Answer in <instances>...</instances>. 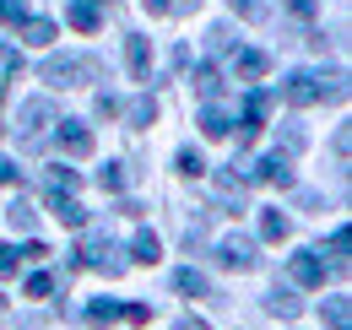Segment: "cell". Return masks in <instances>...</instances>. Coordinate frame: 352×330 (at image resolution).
Segmentation results:
<instances>
[{
    "mask_svg": "<svg viewBox=\"0 0 352 330\" xmlns=\"http://www.w3.org/2000/svg\"><path fill=\"white\" fill-rule=\"evenodd\" d=\"M325 98H347V76L342 71H287V82H282V103H293V109H314V103H325Z\"/></svg>",
    "mask_w": 352,
    "mask_h": 330,
    "instance_id": "cell-1",
    "label": "cell"
},
{
    "mask_svg": "<svg viewBox=\"0 0 352 330\" xmlns=\"http://www.w3.org/2000/svg\"><path fill=\"white\" fill-rule=\"evenodd\" d=\"M38 76L49 87H87L103 76V65L92 60V54H49L44 65H38Z\"/></svg>",
    "mask_w": 352,
    "mask_h": 330,
    "instance_id": "cell-2",
    "label": "cell"
},
{
    "mask_svg": "<svg viewBox=\"0 0 352 330\" xmlns=\"http://www.w3.org/2000/svg\"><path fill=\"white\" fill-rule=\"evenodd\" d=\"M76 260H82L87 271H109V276H120V271H125L120 244H114V239H103V233H87V239H82V249H76Z\"/></svg>",
    "mask_w": 352,
    "mask_h": 330,
    "instance_id": "cell-3",
    "label": "cell"
},
{
    "mask_svg": "<svg viewBox=\"0 0 352 330\" xmlns=\"http://www.w3.org/2000/svg\"><path fill=\"white\" fill-rule=\"evenodd\" d=\"M49 124H60V114H54V103H49V98L22 103V120H16V130H22V146H44Z\"/></svg>",
    "mask_w": 352,
    "mask_h": 330,
    "instance_id": "cell-4",
    "label": "cell"
},
{
    "mask_svg": "<svg viewBox=\"0 0 352 330\" xmlns=\"http://www.w3.org/2000/svg\"><path fill=\"white\" fill-rule=\"evenodd\" d=\"M255 239H244V233H228L217 244V265H228V271H255Z\"/></svg>",
    "mask_w": 352,
    "mask_h": 330,
    "instance_id": "cell-5",
    "label": "cell"
},
{
    "mask_svg": "<svg viewBox=\"0 0 352 330\" xmlns=\"http://www.w3.org/2000/svg\"><path fill=\"white\" fill-rule=\"evenodd\" d=\"M265 109H271V92H250V98H244V120H239V152H244V146H255V135H261V124H265Z\"/></svg>",
    "mask_w": 352,
    "mask_h": 330,
    "instance_id": "cell-6",
    "label": "cell"
},
{
    "mask_svg": "<svg viewBox=\"0 0 352 330\" xmlns=\"http://www.w3.org/2000/svg\"><path fill=\"white\" fill-rule=\"evenodd\" d=\"M287 276H293L298 287H320V282H325V254H320V249H298V254L287 260Z\"/></svg>",
    "mask_w": 352,
    "mask_h": 330,
    "instance_id": "cell-7",
    "label": "cell"
},
{
    "mask_svg": "<svg viewBox=\"0 0 352 330\" xmlns=\"http://www.w3.org/2000/svg\"><path fill=\"white\" fill-rule=\"evenodd\" d=\"M54 141L65 146V157H87V152H92V130H87L82 120H60Z\"/></svg>",
    "mask_w": 352,
    "mask_h": 330,
    "instance_id": "cell-8",
    "label": "cell"
},
{
    "mask_svg": "<svg viewBox=\"0 0 352 330\" xmlns=\"http://www.w3.org/2000/svg\"><path fill=\"white\" fill-rule=\"evenodd\" d=\"M103 6H109V0H71V6H65V22H71L76 33H98Z\"/></svg>",
    "mask_w": 352,
    "mask_h": 330,
    "instance_id": "cell-9",
    "label": "cell"
},
{
    "mask_svg": "<svg viewBox=\"0 0 352 330\" xmlns=\"http://www.w3.org/2000/svg\"><path fill=\"white\" fill-rule=\"evenodd\" d=\"M212 190H217V201L228 211H244V179L233 173V168H222V173H212Z\"/></svg>",
    "mask_w": 352,
    "mask_h": 330,
    "instance_id": "cell-10",
    "label": "cell"
},
{
    "mask_svg": "<svg viewBox=\"0 0 352 330\" xmlns=\"http://www.w3.org/2000/svg\"><path fill=\"white\" fill-rule=\"evenodd\" d=\"M265 71H271V54H261V49H239L233 54V76L239 82H261Z\"/></svg>",
    "mask_w": 352,
    "mask_h": 330,
    "instance_id": "cell-11",
    "label": "cell"
},
{
    "mask_svg": "<svg viewBox=\"0 0 352 330\" xmlns=\"http://www.w3.org/2000/svg\"><path fill=\"white\" fill-rule=\"evenodd\" d=\"M125 65L135 82H152V43L146 38H125Z\"/></svg>",
    "mask_w": 352,
    "mask_h": 330,
    "instance_id": "cell-12",
    "label": "cell"
},
{
    "mask_svg": "<svg viewBox=\"0 0 352 330\" xmlns=\"http://www.w3.org/2000/svg\"><path fill=\"white\" fill-rule=\"evenodd\" d=\"M82 320H87L92 330H103V325H114V320H125V303H114V298H92L87 309H82Z\"/></svg>",
    "mask_w": 352,
    "mask_h": 330,
    "instance_id": "cell-13",
    "label": "cell"
},
{
    "mask_svg": "<svg viewBox=\"0 0 352 330\" xmlns=\"http://www.w3.org/2000/svg\"><path fill=\"white\" fill-rule=\"evenodd\" d=\"M347 249H352L347 228H336V233H331V244L320 249V254H331V271H336V276H347V271H352V254H347Z\"/></svg>",
    "mask_w": 352,
    "mask_h": 330,
    "instance_id": "cell-14",
    "label": "cell"
},
{
    "mask_svg": "<svg viewBox=\"0 0 352 330\" xmlns=\"http://www.w3.org/2000/svg\"><path fill=\"white\" fill-rule=\"evenodd\" d=\"M195 124H201V135H212V141H222V135L233 130V120H228V109H222V103H206Z\"/></svg>",
    "mask_w": 352,
    "mask_h": 330,
    "instance_id": "cell-15",
    "label": "cell"
},
{
    "mask_svg": "<svg viewBox=\"0 0 352 330\" xmlns=\"http://www.w3.org/2000/svg\"><path fill=\"white\" fill-rule=\"evenodd\" d=\"M265 309H271L276 320H298V314H304V298H298V292H287V287H276L271 298H265Z\"/></svg>",
    "mask_w": 352,
    "mask_h": 330,
    "instance_id": "cell-16",
    "label": "cell"
},
{
    "mask_svg": "<svg viewBox=\"0 0 352 330\" xmlns=\"http://www.w3.org/2000/svg\"><path fill=\"white\" fill-rule=\"evenodd\" d=\"M49 211H54L65 228H82V222H87V211H82V201H76V195H49Z\"/></svg>",
    "mask_w": 352,
    "mask_h": 330,
    "instance_id": "cell-17",
    "label": "cell"
},
{
    "mask_svg": "<svg viewBox=\"0 0 352 330\" xmlns=\"http://www.w3.org/2000/svg\"><path fill=\"white\" fill-rule=\"evenodd\" d=\"M131 260H141V265H157V260H163V244H157V233H152V228H141V233H135Z\"/></svg>",
    "mask_w": 352,
    "mask_h": 330,
    "instance_id": "cell-18",
    "label": "cell"
},
{
    "mask_svg": "<svg viewBox=\"0 0 352 330\" xmlns=\"http://www.w3.org/2000/svg\"><path fill=\"white\" fill-rule=\"evenodd\" d=\"M16 38H22V43H54V22H44V16H22V22H16Z\"/></svg>",
    "mask_w": 352,
    "mask_h": 330,
    "instance_id": "cell-19",
    "label": "cell"
},
{
    "mask_svg": "<svg viewBox=\"0 0 352 330\" xmlns=\"http://www.w3.org/2000/svg\"><path fill=\"white\" fill-rule=\"evenodd\" d=\"M174 292H184V298H206V292H212V282H206L195 265H184V271H174Z\"/></svg>",
    "mask_w": 352,
    "mask_h": 330,
    "instance_id": "cell-20",
    "label": "cell"
},
{
    "mask_svg": "<svg viewBox=\"0 0 352 330\" xmlns=\"http://www.w3.org/2000/svg\"><path fill=\"white\" fill-rule=\"evenodd\" d=\"M190 82H195V92H201V98H206V103H217V92H222V82H217V65H212V60H201V65H195V76H190Z\"/></svg>",
    "mask_w": 352,
    "mask_h": 330,
    "instance_id": "cell-21",
    "label": "cell"
},
{
    "mask_svg": "<svg viewBox=\"0 0 352 330\" xmlns=\"http://www.w3.org/2000/svg\"><path fill=\"white\" fill-rule=\"evenodd\" d=\"M120 114H125V120L141 130V124H152V120H157V98H152V92H141V98H135V103H125Z\"/></svg>",
    "mask_w": 352,
    "mask_h": 330,
    "instance_id": "cell-22",
    "label": "cell"
},
{
    "mask_svg": "<svg viewBox=\"0 0 352 330\" xmlns=\"http://www.w3.org/2000/svg\"><path fill=\"white\" fill-rule=\"evenodd\" d=\"M320 314H325V325H331V330H352V303H347V298H325Z\"/></svg>",
    "mask_w": 352,
    "mask_h": 330,
    "instance_id": "cell-23",
    "label": "cell"
},
{
    "mask_svg": "<svg viewBox=\"0 0 352 330\" xmlns=\"http://www.w3.org/2000/svg\"><path fill=\"white\" fill-rule=\"evenodd\" d=\"M76 184H82L76 168H49V195H76Z\"/></svg>",
    "mask_w": 352,
    "mask_h": 330,
    "instance_id": "cell-24",
    "label": "cell"
},
{
    "mask_svg": "<svg viewBox=\"0 0 352 330\" xmlns=\"http://www.w3.org/2000/svg\"><path fill=\"white\" fill-rule=\"evenodd\" d=\"M287 233H293V222H287L282 211H261V239L276 244V239H287Z\"/></svg>",
    "mask_w": 352,
    "mask_h": 330,
    "instance_id": "cell-25",
    "label": "cell"
},
{
    "mask_svg": "<svg viewBox=\"0 0 352 330\" xmlns=\"http://www.w3.org/2000/svg\"><path fill=\"white\" fill-rule=\"evenodd\" d=\"M98 190H103V195H120V190H125V168L103 163V168H98Z\"/></svg>",
    "mask_w": 352,
    "mask_h": 330,
    "instance_id": "cell-26",
    "label": "cell"
},
{
    "mask_svg": "<svg viewBox=\"0 0 352 330\" xmlns=\"http://www.w3.org/2000/svg\"><path fill=\"white\" fill-rule=\"evenodd\" d=\"M174 168H179V173H184V179H201V173H206V157H201L195 146H184V152H179V157H174Z\"/></svg>",
    "mask_w": 352,
    "mask_h": 330,
    "instance_id": "cell-27",
    "label": "cell"
},
{
    "mask_svg": "<svg viewBox=\"0 0 352 330\" xmlns=\"http://www.w3.org/2000/svg\"><path fill=\"white\" fill-rule=\"evenodd\" d=\"M54 287H60V276H54V271H38V276H28V298H49Z\"/></svg>",
    "mask_w": 352,
    "mask_h": 330,
    "instance_id": "cell-28",
    "label": "cell"
},
{
    "mask_svg": "<svg viewBox=\"0 0 352 330\" xmlns=\"http://www.w3.org/2000/svg\"><path fill=\"white\" fill-rule=\"evenodd\" d=\"M33 217H38V211L28 206V201H16V206H11V228H16V233H28V228H33Z\"/></svg>",
    "mask_w": 352,
    "mask_h": 330,
    "instance_id": "cell-29",
    "label": "cell"
},
{
    "mask_svg": "<svg viewBox=\"0 0 352 330\" xmlns=\"http://www.w3.org/2000/svg\"><path fill=\"white\" fill-rule=\"evenodd\" d=\"M331 152H336V163L347 168V152H352V130H347V124H342V130L331 135Z\"/></svg>",
    "mask_w": 352,
    "mask_h": 330,
    "instance_id": "cell-30",
    "label": "cell"
},
{
    "mask_svg": "<svg viewBox=\"0 0 352 330\" xmlns=\"http://www.w3.org/2000/svg\"><path fill=\"white\" fill-rule=\"evenodd\" d=\"M282 157H298L304 152V130H282V146H276Z\"/></svg>",
    "mask_w": 352,
    "mask_h": 330,
    "instance_id": "cell-31",
    "label": "cell"
},
{
    "mask_svg": "<svg viewBox=\"0 0 352 330\" xmlns=\"http://www.w3.org/2000/svg\"><path fill=\"white\" fill-rule=\"evenodd\" d=\"M228 6H233V11L244 16V22H261V16H265V6H261V0H228Z\"/></svg>",
    "mask_w": 352,
    "mask_h": 330,
    "instance_id": "cell-32",
    "label": "cell"
},
{
    "mask_svg": "<svg viewBox=\"0 0 352 330\" xmlns=\"http://www.w3.org/2000/svg\"><path fill=\"white\" fill-rule=\"evenodd\" d=\"M120 109H125V103H120L114 92H98V114H103V120H120Z\"/></svg>",
    "mask_w": 352,
    "mask_h": 330,
    "instance_id": "cell-33",
    "label": "cell"
},
{
    "mask_svg": "<svg viewBox=\"0 0 352 330\" xmlns=\"http://www.w3.org/2000/svg\"><path fill=\"white\" fill-rule=\"evenodd\" d=\"M11 271H22V254L11 244H0V276H11Z\"/></svg>",
    "mask_w": 352,
    "mask_h": 330,
    "instance_id": "cell-34",
    "label": "cell"
},
{
    "mask_svg": "<svg viewBox=\"0 0 352 330\" xmlns=\"http://www.w3.org/2000/svg\"><path fill=\"white\" fill-rule=\"evenodd\" d=\"M287 11H293V16H298V22H309V16H314V11H320V0H287Z\"/></svg>",
    "mask_w": 352,
    "mask_h": 330,
    "instance_id": "cell-35",
    "label": "cell"
},
{
    "mask_svg": "<svg viewBox=\"0 0 352 330\" xmlns=\"http://www.w3.org/2000/svg\"><path fill=\"white\" fill-rule=\"evenodd\" d=\"M125 320H131V325H146V320H152V309H146V303H125Z\"/></svg>",
    "mask_w": 352,
    "mask_h": 330,
    "instance_id": "cell-36",
    "label": "cell"
},
{
    "mask_svg": "<svg viewBox=\"0 0 352 330\" xmlns=\"http://www.w3.org/2000/svg\"><path fill=\"white\" fill-rule=\"evenodd\" d=\"M16 254H22V260H44V254H49V244H38V239H28V244L16 249Z\"/></svg>",
    "mask_w": 352,
    "mask_h": 330,
    "instance_id": "cell-37",
    "label": "cell"
},
{
    "mask_svg": "<svg viewBox=\"0 0 352 330\" xmlns=\"http://www.w3.org/2000/svg\"><path fill=\"white\" fill-rule=\"evenodd\" d=\"M16 179H22V168L11 163V157H0V184H16Z\"/></svg>",
    "mask_w": 352,
    "mask_h": 330,
    "instance_id": "cell-38",
    "label": "cell"
},
{
    "mask_svg": "<svg viewBox=\"0 0 352 330\" xmlns=\"http://www.w3.org/2000/svg\"><path fill=\"white\" fill-rule=\"evenodd\" d=\"M0 65H6V71H16V65H22V54H16L11 43H0Z\"/></svg>",
    "mask_w": 352,
    "mask_h": 330,
    "instance_id": "cell-39",
    "label": "cell"
},
{
    "mask_svg": "<svg viewBox=\"0 0 352 330\" xmlns=\"http://www.w3.org/2000/svg\"><path fill=\"white\" fill-rule=\"evenodd\" d=\"M179 330H212V325H206V320H195V314H184V320H179Z\"/></svg>",
    "mask_w": 352,
    "mask_h": 330,
    "instance_id": "cell-40",
    "label": "cell"
},
{
    "mask_svg": "<svg viewBox=\"0 0 352 330\" xmlns=\"http://www.w3.org/2000/svg\"><path fill=\"white\" fill-rule=\"evenodd\" d=\"M141 6H146L152 16H168V0H141Z\"/></svg>",
    "mask_w": 352,
    "mask_h": 330,
    "instance_id": "cell-41",
    "label": "cell"
},
{
    "mask_svg": "<svg viewBox=\"0 0 352 330\" xmlns=\"http://www.w3.org/2000/svg\"><path fill=\"white\" fill-rule=\"evenodd\" d=\"M195 6H201V0H174L168 11H195Z\"/></svg>",
    "mask_w": 352,
    "mask_h": 330,
    "instance_id": "cell-42",
    "label": "cell"
},
{
    "mask_svg": "<svg viewBox=\"0 0 352 330\" xmlns=\"http://www.w3.org/2000/svg\"><path fill=\"white\" fill-rule=\"evenodd\" d=\"M0 309H6V298H0Z\"/></svg>",
    "mask_w": 352,
    "mask_h": 330,
    "instance_id": "cell-43",
    "label": "cell"
}]
</instances>
